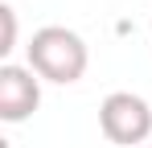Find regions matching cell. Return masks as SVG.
<instances>
[{
    "label": "cell",
    "instance_id": "2",
    "mask_svg": "<svg viewBox=\"0 0 152 148\" xmlns=\"http://www.w3.org/2000/svg\"><path fill=\"white\" fill-rule=\"evenodd\" d=\"M99 127L111 144L124 148H144V140L152 136V107L144 95H132V91H111L99 103Z\"/></svg>",
    "mask_w": 152,
    "mask_h": 148
},
{
    "label": "cell",
    "instance_id": "3",
    "mask_svg": "<svg viewBox=\"0 0 152 148\" xmlns=\"http://www.w3.org/2000/svg\"><path fill=\"white\" fill-rule=\"evenodd\" d=\"M37 107H41V78L29 66L4 62L0 66V119L4 123H25Z\"/></svg>",
    "mask_w": 152,
    "mask_h": 148
},
{
    "label": "cell",
    "instance_id": "6",
    "mask_svg": "<svg viewBox=\"0 0 152 148\" xmlns=\"http://www.w3.org/2000/svg\"><path fill=\"white\" fill-rule=\"evenodd\" d=\"M144 148H152V144H144Z\"/></svg>",
    "mask_w": 152,
    "mask_h": 148
},
{
    "label": "cell",
    "instance_id": "4",
    "mask_svg": "<svg viewBox=\"0 0 152 148\" xmlns=\"http://www.w3.org/2000/svg\"><path fill=\"white\" fill-rule=\"evenodd\" d=\"M0 21H4V41H0V53H12V45H17V12H12V4H4V8H0Z\"/></svg>",
    "mask_w": 152,
    "mask_h": 148
},
{
    "label": "cell",
    "instance_id": "5",
    "mask_svg": "<svg viewBox=\"0 0 152 148\" xmlns=\"http://www.w3.org/2000/svg\"><path fill=\"white\" fill-rule=\"evenodd\" d=\"M148 33H152V21H148Z\"/></svg>",
    "mask_w": 152,
    "mask_h": 148
},
{
    "label": "cell",
    "instance_id": "1",
    "mask_svg": "<svg viewBox=\"0 0 152 148\" xmlns=\"http://www.w3.org/2000/svg\"><path fill=\"white\" fill-rule=\"evenodd\" d=\"M86 62H91L86 41L66 25H45V29H37L29 37V70L41 82L70 86V82H78L86 74Z\"/></svg>",
    "mask_w": 152,
    "mask_h": 148
}]
</instances>
